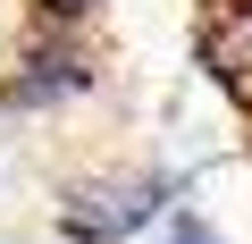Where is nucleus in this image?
Masks as SVG:
<instances>
[{"label": "nucleus", "instance_id": "2", "mask_svg": "<svg viewBox=\"0 0 252 244\" xmlns=\"http://www.w3.org/2000/svg\"><path fill=\"white\" fill-rule=\"evenodd\" d=\"M101 84V59H93V42L84 34H26V51H17V68L0 76V109L9 118H51V109H67V101H84Z\"/></svg>", "mask_w": 252, "mask_h": 244}, {"label": "nucleus", "instance_id": "3", "mask_svg": "<svg viewBox=\"0 0 252 244\" xmlns=\"http://www.w3.org/2000/svg\"><path fill=\"white\" fill-rule=\"evenodd\" d=\"M101 17V0H34V26L42 34H84Z\"/></svg>", "mask_w": 252, "mask_h": 244}, {"label": "nucleus", "instance_id": "1", "mask_svg": "<svg viewBox=\"0 0 252 244\" xmlns=\"http://www.w3.org/2000/svg\"><path fill=\"white\" fill-rule=\"evenodd\" d=\"M168 210H177V177L126 169V177H84V185H67L59 210H51V227H59L67 244H126L135 227H152V219H168Z\"/></svg>", "mask_w": 252, "mask_h": 244}, {"label": "nucleus", "instance_id": "4", "mask_svg": "<svg viewBox=\"0 0 252 244\" xmlns=\"http://www.w3.org/2000/svg\"><path fill=\"white\" fill-rule=\"evenodd\" d=\"M160 244H219V227H210V210H193V202H177V210L160 219Z\"/></svg>", "mask_w": 252, "mask_h": 244}]
</instances>
